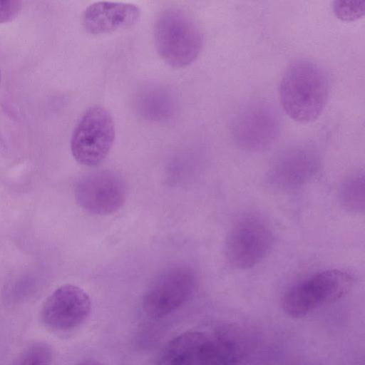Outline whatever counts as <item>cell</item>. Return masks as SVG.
I'll return each mask as SVG.
<instances>
[{"instance_id": "obj_14", "label": "cell", "mask_w": 365, "mask_h": 365, "mask_svg": "<svg viewBox=\"0 0 365 365\" xmlns=\"http://www.w3.org/2000/svg\"><path fill=\"white\" fill-rule=\"evenodd\" d=\"M138 109L143 115L153 120H163L172 114L173 104L169 93L159 87L143 90L138 101Z\"/></svg>"}, {"instance_id": "obj_3", "label": "cell", "mask_w": 365, "mask_h": 365, "mask_svg": "<svg viewBox=\"0 0 365 365\" xmlns=\"http://www.w3.org/2000/svg\"><path fill=\"white\" fill-rule=\"evenodd\" d=\"M354 279L347 272L328 269L295 284L282 299L284 311L293 318H302L319 307L334 303L351 289Z\"/></svg>"}, {"instance_id": "obj_6", "label": "cell", "mask_w": 365, "mask_h": 365, "mask_svg": "<svg viewBox=\"0 0 365 365\" xmlns=\"http://www.w3.org/2000/svg\"><path fill=\"white\" fill-rule=\"evenodd\" d=\"M273 235L267 225L255 215L240 218L232 227L225 242V255L231 266L248 269L268 254Z\"/></svg>"}, {"instance_id": "obj_11", "label": "cell", "mask_w": 365, "mask_h": 365, "mask_svg": "<svg viewBox=\"0 0 365 365\" xmlns=\"http://www.w3.org/2000/svg\"><path fill=\"white\" fill-rule=\"evenodd\" d=\"M243 332L233 325L217 327L207 336L200 354V365H237L245 355L247 342Z\"/></svg>"}, {"instance_id": "obj_1", "label": "cell", "mask_w": 365, "mask_h": 365, "mask_svg": "<svg viewBox=\"0 0 365 365\" xmlns=\"http://www.w3.org/2000/svg\"><path fill=\"white\" fill-rule=\"evenodd\" d=\"M329 96V82L324 70L307 59L292 62L279 85V99L284 112L299 123H310L321 115Z\"/></svg>"}, {"instance_id": "obj_20", "label": "cell", "mask_w": 365, "mask_h": 365, "mask_svg": "<svg viewBox=\"0 0 365 365\" xmlns=\"http://www.w3.org/2000/svg\"><path fill=\"white\" fill-rule=\"evenodd\" d=\"M0 78H1V73H0Z\"/></svg>"}, {"instance_id": "obj_10", "label": "cell", "mask_w": 365, "mask_h": 365, "mask_svg": "<svg viewBox=\"0 0 365 365\" xmlns=\"http://www.w3.org/2000/svg\"><path fill=\"white\" fill-rule=\"evenodd\" d=\"M140 16V10L135 4L97 1L85 10L83 25L90 34H108L134 25Z\"/></svg>"}, {"instance_id": "obj_9", "label": "cell", "mask_w": 365, "mask_h": 365, "mask_svg": "<svg viewBox=\"0 0 365 365\" xmlns=\"http://www.w3.org/2000/svg\"><path fill=\"white\" fill-rule=\"evenodd\" d=\"M232 126L236 143L249 151L267 150L274 143L279 131L277 113L263 102H254L242 108Z\"/></svg>"}, {"instance_id": "obj_15", "label": "cell", "mask_w": 365, "mask_h": 365, "mask_svg": "<svg viewBox=\"0 0 365 365\" xmlns=\"http://www.w3.org/2000/svg\"><path fill=\"white\" fill-rule=\"evenodd\" d=\"M364 177L357 175L347 180L340 194L341 202L344 208L352 212L364 210Z\"/></svg>"}, {"instance_id": "obj_17", "label": "cell", "mask_w": 365, "mask_h": 365, "mask_svg": "<svg viewBox=\"0 0 365 365\" xmlns=\"http://www.w3.org/2000/svg\"><path fill=\"white\" fill-rule=\"evenodd\" d=\"M335 15L344 21H354L361 18L365 11L364 1H335L333 5Z\"/></svg>"}, {"instance_id": "obj_8", "label": "cell", "mask_w": 365, "mask_h": 365, "mask_svg": "<svg viewBox=\"0 0 365 365\" xmlns=\"http://www.w3.org/2000/svg\"><path fill=\"white\" fill-rule=\"evenodd\" d=\"M91 301L81 287L66 284L58 287L44 301L40 321L47 329L66 331L83 324L91 312Z\"/></svg>"}, {"instance_id": "obj_2", "label": "cell", "mask_w": 365, "mask_h": 365, "mask_svg": "<svg viewBox=\"0 0 365 365\" xmlns=\"http://www.w3.org/2000/svg\"><path fill=\"white\" fill-rule=\"evenodd\" d=\"M154 41L160 56L169 65L180 68L192 63L202 47V34L195 20L184 10L164 9L154 27Z\"/></svg>"}, {"instance_id": "obj_18", "label": "cell", "mask_w": 365, "mask_h": 365, "mask_svg": "<svg viewBox=\"0 0 365 365\" xmlns=\"http://www.w3.org/2000/svg\"><path fill=\"white\" fill-rule=\"evenodd\" d=\"M21 8L20 1H0V24L14 20L20 13Z\"/></svg>"}, {"instance_id": "obj_4", "label": "cell", "mask_w": 365, "mask_h": 365, "mask_svg": "<svg viewBox=\"0 0 365 365\" xmlns=\"http://www.w3.org/2000/svg\"><path fill=\"white\" fill-rule=\"evenodd\" d=\"M196 286V274L190 266L168 267L147 287L143 296V309L152 319L163 318L185 304L194 294Z\"/></svg>"}, {"instance_id": "obj_13", "label": "cell", "mask_w": 365, "mask_h": 365, "mask_svg": "<svg viewBox=\"0 0 365 365\" xmlns=\"http://www.w3.org/2000/svg\"><path fill=\"white\" fill-rule=\"evenodd\" d=\"M207 335L184 332L172 339L163 349L156 365H200V354Z\"/></svg>"}, {"instance_id": "obj_12", "label": "cell", "mask_w": 365, "mask_h": 365, "mask_svg": "<svg viewBox=\"0 0 365 365\" xmlns=\"http://www.w3.org/2000/svg\"><path fill=\"white\" fill-rule=\"evenodd\" d=\"M317 160L311 151L297 148L281 154L271 168L272 182L283 189H294L304 184L317 169Z\"/></svg>"}, {"instance_id": "obj_19", "label": "cell", "mask_w": 365, "mask_h": 365, "mask_svg": "<svg viewBox=\"0 0 365 365\" xmlns=\"http://www.w3.org/2000/svg\"><path fill=\"white\" fill-rule=\"evenodd\" d=\"M76 365H104L100 361H96V360H86L81 361Z\"/></svg>"}, {"instance_id": "obj_16", "label": "cell", "mask_w": 365, "mask_h": 365, "mask_svg": "<svg viewBox=\"0 0 365 365\" xmlns=\"http://www.w3.org/2000/svg\"><path fill=\"white\" fill-rule=\"evenodd\" d=\"M53 351L46 342L37 341L29 344L11 365H51Z\"/></svg>"}, {"instance_id": "obj_5", "label": "cell", "mask_w": 365, "mask_h": 365, "mask_svg": "<svg viewBox=\"0 0 365 365\" xmlns=\"http://www.w3.org/2000/svg\"><path fill=\"white\" fill-rule=\"evenodd\" d=\"M115 136V123L109 111L101 106H93L83 113L73 130L72 155L83 165L97 166L108 155Z\"/></svg>"}, {"instance_id": "obj_7", "label": "cell", "mask_w": 365, "mask_h": 365, "mask_svg": "<svg viewBox=\"0 0 365 365\" xmlns=\"http://www.w3.org/2000/svg\"><path fill=\"white\" fill-rule=\"evenodd\" d=\"M74 193L77 203L86 212L105 215L122 207L126 200L127 187L118 174L101 170L81 177L75 185Z\"/></svg>"}]
</instances>
